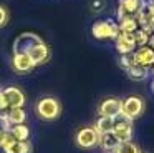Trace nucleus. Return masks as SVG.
Listing matches in <instances>:
<instances>
[{
    "instance_id": "nucleus-1",
    "label": "nucleus",
    "mask_w": 154,
    "mask_h": 153,
    "mask_svg": "<svg viewBox=\"0 0 154 153\" xmlns=\"http://www.w3.org/2000/svg\"><path fill=\"white\" fill-rule=\"evenodd\" d=\"M37 115L40 116L42 120H47V122H51V120H57L61 113V105L55 96H43L37 102Z\"/></svg>"
},
{
    "instance_id": "nucleus-2",
    "label": "nucleus",
    "mask_w": 154,
    "mask_h": 153,
    "mask_svg": "<svg viewBox=\"0 0 154 153\" xmlns=\"http://www.w3.org/2000/svg\"><path fill=\"white\" fill-rule=\"evenodd\" d=\"M91 33H93V37L98 40H114L118 37V33H119L118 22H114L113 18L98 20V22H94L93 27H91Z\"/></svg>"
},
{
    "instance_id": "nucleus-3",
    "label": "nucleus",
    "mask_w": 154,
    "mask_h": 153,
    "mask_svg": "<svg viewBox=\"0 0 154 153\" xmlns=\"http://www.w3.org/2000/svg\"><path fill=\"white\" fill-rule=\"evenodd\" d=\"M144 112V102L139 96H128V98L121 100V116L131 120L133 122L134 118L141 116Z\"/></svg>"
},
{
    "instance_id": "nucleus-4",
    "label": "nucleus",
    "mask_w": 154,
    "mask_h": 153,
    "mask_svg": "<svg viewBox=\"0 0 154 153\" xmlns=\"http://www.w3.org/2000/svg\"><path fill=\"white\" fill-rule=\"evenodd\" d=\"M98 140H100V133L94 130V126H83V128L78 130L76 136H75L76 146H80L83 150L94 148L98 145Z\"/></svg>"
},
{
    "instance_id": "nucleus-5",
    "label": "nucleus",
    "mask_w": 154,
    "mask_h": 153,
    "mask_svg": "<svg viewBox=\"0 0 154 153\" xmlns=\"http://www.w3.org/2000/svg\"><path fill=\"white\" fill-rule=\"evenodd\" d=\"M2 95H4L8 108H23L25 102H27L25 93L18 86H5L2 90Z\"/></svg>"
},
{
    "instance_id": "nucleus-6",
    "label": "nucleus",
    "mask_w": 154,
    "mask_h": 153,
    "mask_svg": "<svg viewBox=\"0 0 154 153\" xmlns=\"http://www.w3.org/2000/svg\"><path fill=\"white\" fill-rule=\"evenodd\" d=\"M131 120L124 118V116H116L113 125V133L119 142H129L133 138V125Z\"/></svg>"
},
{
    "instance_id": "nucleus-7",
    "label": "nucleus",
    "mask_w": 154,
    "mask_h": 153,
    "mask_svg": "<svg viewBox=\"0 0 154 153\" xmlns=\"http://www.w3.org/2000/svg\"><path fill=\"white\" fill-rule=\"evenodd\" d=\"M40 37L33 32H23L15 38L14 42V53H27L30 50L32 45H35L37 42H40Z\"/></svg>"
},
{
    "instance_id": "nucleus-8",
    "label": "nucleus",
    "mask_w": 154,
    "mask_h": 153,
    "mask_svg": "<svg viewBox=\"0 0 154 153\" xmlns=\"http://www.w3.org/2000/svg\"><path fill=\"white\" fill-rule=\"evenodd\" d=\"M27 53H28V57L33 60V63L37 67L43 65V63H47L48 60H50V48H48V45L43 40H40V42H37L35 45H32Z\"/></svg>"
},
{
    "instance_id": "nucleus-9",
    "label": "nucleus",
    "mask_w": 154,
    "mask_h": 153,
    "mask_svg": "<svg viewBox=\"0 0 154 153\" xmlns=\"http://www.w3.org/2000/svg\"><path fill=\"white\" fill-rule=\"evenodd\" d=\"M35 67L37 65H35L33 60L28 57V53H14V55H12V68L17 73H20V75L30 73Z\"/></svg>"
},
{
    "instance_id": "nucleus-10",
    "label": "nucleus",
    "mask_w": 154,
    "mask_h": 153,
    "mask_svg": "<svg viewBox=\"0 0 154 153\" xmlns=\"http://www.w3.org/2000/svg\"><path fill=\"white\" fill-rule=\"evenodd\" d=\"M98 113L100 116H109V118H116L121 113V100L109 96V98L103 100L98 106Z\"/></svg>"
},
{
    "instance_id": "nucleus-11",
    "label": "nucleus",
    "mask_w": 154,
    "mask_h": 153,
    "mask_svg": "<svg viewBox=\"0 0 154 153\" xmlns=\"http://www.w3.org/2000/svg\"><path fill=\"white\" fill-rule=\"evenodd\" d=\"M114 45H116V50L121 53V55H126V53H133L136 50V43H134V37L133 33H124L119 32L118 37L114 38Z\"/></svg>"
},
{
    "instance_id": "nucleus-12",
    "label": "nucleus",
    "mask_w": 154,
    "mask_h": 153,
    "mask_svg": "<svg viewBox=\"0 0 154 153\" xmlns=\"http://www.w3.org/2000/svg\"><path fill=\"white\" fill-rule=\"evenodd\" d=\"M133 60L136 65L146 67V68H151L154 62V50L149 48V47H137L133 52Z\"/></svg>"
},
{
    "instance_id": "nucleus-13",
    "label": "nucleus",
    "mask_w": 154,
    "mask_h": 153,
    "mask_svg": "<svg viewBox=\"0 0 154 153\" xmlns=\"http://www.w3.org/2000/svg\"><path fill=\"white\" fill-rule=\"evenodd\" d=\"M139 5H141V0H119V3H118L116 18L121 20L123 17L136 15V12L139 10Z\"/></svg>"
},
{
    "instance_id": "nucleus-14",
    "label": "nucleus",
    "mask_w": 154,
    "mask_h": 153,
    "mask_svg": "<svg viewBox=\"0 0 154 153\" xmlns=\"http://www.w3.org/2000/svg\"><path fill=\"white\" fill-rule=\"evenodd\" d=\"M119 143L121 142L114 136L113 132L103 133V135H100V140H98V145L101 146V150H104V151H108V153H113Z\"/></svg>"
},
{
    "instance_id": "nucleus-15",
    "label": "nucleus",
    "mask_w": 154,
    "mask_h": 153,
    "mask_svg": "<svg viewBox=\"0 0 154 153\" xmlns=\"http://www.w3.org/2000/svg\"><path fill=\"white\" fill-rule=\"evenodd\" d=\"M5 118H7L8 125H20V123H25L27 120V112L23 108H8L5 112Z\"/></svg>"
},
{
    "instance_id": "nucleus-16",
    "label": "nucleus",
    "mask_w": 154,
    "mask_h": 153,
    "mask_svg": "<svg viewBox=\"0 0 154 153\" xmlns=\"http://www.w3.org/2000/svg\"><path fill=\"white\" fill-rule=\"evenodd\" d=\"M2 150H4V153H32V143L14 140L12 143L5 145Z\"/></svg>"
},
{
    "instance_id": "nucleus-17",
    "label": "nucleus",
    "mask_w": 154,
    "mask_h": 153,
    "mask_svg": "<svg viewBox=\"0 0 154 153\" xmlns=\"http://www.w3.org/2000/svg\"><path fill=\"white\" fill-rule=\"evenodd\" d=\"M118 28L119 32H124V33H134L139 25H137V20L134 15H128V17H123L121 20H118Z\"/></svg>"
},
{
    "instance_id": "nucleus-18",
    "label": "nucleus",
    "mask_w": 154,
    "mask_h": 153,
    "mask_svg": "<svg viewBox=\"0 0 154 153\" xmlns=\"http://www.w3.org/2000/svg\"><path fill=\"white\" fill-rule=\"evenodd\" d=\"M126 73L131 80H134V82H143V80H146L147 75H149V68L134 63V65H131L129 68L126 70Z\"/></svg>"
},
{
    "instance_id": "nucleus-19",
    "label": "nucleus",
    "mask_w": 154,
    "mask_h": 153,
    "mask_svg": "<svg viewBox=\"0 0 154 153\" xmlns=\"http://www.w3.org/2000/svg\"><path fill=\"white\" fill-rule=\"evenodd\" d=\"M8 132H10V135L14 136L15 140H18V142H28V138H30V128H28L25 123L12 125Z\"/></svg>"
},
{
    "instance_id": "nucleus-20",
    "label": "nucleus",
    "mask_w": 154,
    "mask_h": 153,
    "mask_svg": "<svg viewBox=\"0 0 154 153\" xmlns=\"http://www.w3.org/2000/svg\"><path fill=\"white\" fill-rule=\"evenodd\" d=\"M113 125H114V118H109V116H100V118L94 122V130H96L100 135L108 132H113Z\"/></svg>"
},
{
    "instance_id": "nucleus-21",
    "label": "nucleus",
    "mask_w": 154,
    "mask_h": 153,
    "mask_svg": "<svg viewBox=\"0 0 154 153\" xmlns=\"http://www.w3.org/2000/svg\"><path fill=\"white\" fill-rule=\"evenodd\" d=\"M137 151H139V148L129 140V142H121L113 153H137Z\"/></svg>"
},
{
    "instance_id": "nucleus-22",
    "label": "nucleus",
    "mask_w": 154,
    "mask_h": 153,
    "mask_svg": "<svg viewBox=\"0 0 154 153\" xmlns=\"http://www.w3.org/2000/svg\"><path fill=\"white\" fill-rule=\"evenodd\" d=\"M134 37V43H136V48L137 47H146L147 45V40H149V33L144 32L143 28H137L136 32L133 33Z\"/></svg>"
},
{
    "instance_id": "nucleus-23",
    "label": "nucleus",
    "mask_w": 154,
    "mask_h": 153,
    "mask_svg": "<svg viewBox=\"0 0 154 153\" xmlns=\"http://www.w3.org/2000/svg\"><path fill=\"white\" fill-rule=\"evenodd\" d=\"M14 140L15 138L10 135V132H8V130H5V128H2V126H0V148H4L5 145L12 143Z\"/></svg>"
},
{
    "instance_id": "nucleus-24",
    "label": "nucleus",
    "mask_w": 154,
    "mask_h": 153,
    "mask_svg": "<svg viewBox=\"0 0 154 153\" xmlns=\"http://www.w3.org/2000/svg\"><path fill=\"white\" fill-rule=\"evenodd\" d=\"M119 65L121 68L126 72L131 65H134V60H133V53H126V55H121L119 57Z\"/></svg>"
},
{
    "instance_id": "nucleus-25",
    "label": "nucleus",
    "mask_w": 154,
    "mask_h": 153,
    "mask_svg": "<svg viewBox=\"0 0 154 153\" xmlns=\"http://www.w3.org/2000/svg\"><path fill=\"white\" fill-rule=\"evenodd\" d=\"M7 22H8V12H7L5 7L0 5V28L7 25Z\"/></svg>"
},
{
    "instance_id": "nucleus-26",
    "label": "nucleus",
    "mask_w": 154,
    "mask_h": 153,
    "mask_svg": "<svg viewBox=\"0 0 154 153\" xmlns=\"http://www.w3.org/2000/svg\"><path fill=\"white\" fill-rule=\"evenodd\" d=\"M7 110H8V106H7V103H5L4 95H2V90H0V112H7Z\"/></svg>"
},
{
    "instance_id": "nucleus-27",
    "label": "nucleus",
    "mask_w": 154,
    "mask_h": 153,
    "mask_svg": "<svg viewBox=\"0 0 154 153\" xmlns=\"http://www.w3.org/2000/svg\"><path fill=\"white\" fill-rule=\"evenodd\" d=\"M147 47L154 50V33H151V35H149V40H147Z\"/></svg>"
},
{
    "instance_id": "nucleus-28",
    "label": "nucleus",
    "mask_w": 154,
    "mask_h": 153,
    "mask_svg": "<svg viewBox=\"0 0 154 153\" xmlns=\"http://www.w3.org/2000/svg\"><path fill=\"white\" fill-rule=\"evenodd\" d=\"M93 7H94V8H100V7H103V3H101V2H94Z\"/></svg>"
},
{
    "instance_id": "nucleus-29",
    "label": "nucleus",
    "mask_w": 154,
    "mask_h": 153,
    "mask_svg": "<svg viewBox=\"0 0 154 153\" xmlns=\"http://www.w3.org/2000/svg\"><path fill=\"white\" fill-rule=\"evenodd\" d=\"M151 90H152V93H154V80L151 82Z\"/></svg>"
},
{
    "instance_id": "nucleus-30",
    "label": "nucleus",
    "mask_w": 154,
    "mask_h": 153,
    "mask_svg": "<svg viewBox=\"0 0 154 153\" xmlns=\"http://www.w3.org/2000/svg\"><path fill=\"white\" fill-rule=\"evenodd\" d=\"M137 153H147V151H137Z\"/></svg>"
},
{
    "instance_id": "nucleus-31",
    "label": "nucleus",
    "mask_w": 154,
    "mask_h": 153,
    "mask_svg": "<svg viewBox=\"0 0 154 153\" xmlns=\"http://www.w3.org/2000/svg\"><path fill=\"white\" fill-rule=\"evenodd\" d=\"M152 75H154V67H152Z\"/></svg>"
}]
</instances>
